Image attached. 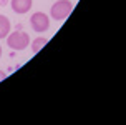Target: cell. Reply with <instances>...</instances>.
Masks as SVG:
<instances>
[{"label":"cell","instance_id":"7a4b0ae2","mask_svg":"<svg viewBox=\"0 0 126 125\" xmlns=\"http://www.w3.org/2000/svg\"><path fill=\"white\" fill-rule=\"evenodd\" d=\"M5 38H7V45L10 49L17 50V52L25 50L30 45V37H28V33H25V32L17 30V32H13V33H8Z\"/></svg>","mask_w":126,"mask_h":125},{"label":"cell","instance_id":"52a82bcc","mask_svg":"<svg viewBox=\"0 0 126 125\" xmlns=\"http://www.w3.org/2000/svg\"><path fill=\"white\" fill-rule=\"evenodd\" d=\"M5 78H7V74L3 72V70H0V82H2V80H5Z\"/></svg>","mask_w":126,"mask_h":125},{"label":"cell","instance_id":"277c9868","mask_svg":"<svg viewBox=\"0 0 126 125\" xmlns=\"http://www.w3.org/2000/svg\"><path fill=\"white\" fill-rule=\"evenodd\" d=\"M32 3H33V0H12V2H10L12 10L15 13H20V15H23V13L28 12L32 8Z\"/></svg>","mask_w":126,"mask_h":125},{"label":"cell","instance_id":"ba28073f","mask_svg":"<svg viewBox=\"0 0 126 125\" xmlns=\"http://www.w3.org/2000/svg\"><path fill=\"white\" fill-rule=\"evenodd\" d=\"M0 57H2V45H0Z\"/></svg>","mask_w":126,"mask_h":125},{"label":"cell","instance_id":"8992f818","mask_svg":"<svg viewBox=\"0 0 126 125\" xmlns=\"http://www.w3.org/2000/svg\"><path fill=\"white\" fill-rule=\"evenodd\" d=\"M47 42H48V40H47L45 37H37L33 42H32V52H33V53H38V52L47 45Z\"/></svg>","mask_w":126,"mask_h":125},{"label":"cell","instance_id":"6da1fadb","mask_svg":"<svg viewBox=\"0 0 126 125\" xmlns=\"http://www.w3.org/2000/svg\"><path fill=\"white\" fill-rule=\"evenodd\" d=\"M73 10V3L70 2V0H58L55 2L50 8V17L53 20H58V22H62L68 17L70 13Z\"/></svg>","mask_w":126,"mask_h":125},{"label":"cell","instance_id":"5b68a950","mask_svg":"<svg viewBox=\"0 0 126 125\" xmlns=\"http://www.w3.org/2000/svg\"><path fill=\"white\" fill-rule=\"evenodd\" d=\"M10 28H12L10 20L7 19L5 15H0V38H5L10 33Z\"/></svg>","mask_w":126,"mask_h":125},{"label":"cell","instance_id":"3957f363","mask_svg":"<svg viewBox=\"0 0 126 125\" xmlns=\"http://www.w3.org/2000/svg\"><path fill=\"white\" fill-rule=\"evenodd\" d=\"M30 25L35 32L43 33V32H47L50 28V19H48V15L45 12H35L30 17Z\"/></svg>","mask_w":126,"mask_h":125}]
</instances>
